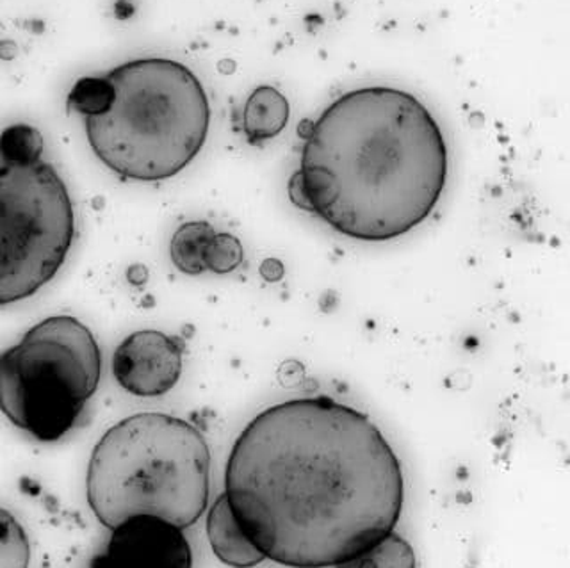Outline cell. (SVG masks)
Segmentation results:
<instances>
[{
    "instance_id": "7",
    "label": "cell",
    "mask_w": 570,
    "mask_h": 568,
    "mask_svg": "<svg viewBox=\"0 0 570 568\" xmlns=\"http://www.w3.org/2000/svg\"><path fill=\"white\" fill-rule=\"evenodd\" d=\"M184 344L160 330H138L116 347L112 376L138 398L168 394L183 376Z\"/></svg>"
},
{
    "instance_id": "4",
    "label": "cell",
    "mask_w": 570,
    "mask_h": 568,
    "mask_svg": "<svg viewBox=\"0 0 570 568\" xmlns=\"http://www.w3.org/2000/svg\"><path fill=\"white\" fill-rule=\"evenodd\" d=\"M106 79L115 98L85 118L86 138L102 165L127 180L159 183L191 165L210 127L209 98L183 62L134 59Z\"/></svg>"
},
{
    "instance_id": "13",
    "label": "cell",
    "mask_w": 570,
    "mask_h": 568,
    "mask_svg": "<svg viewBox=\"0 0 570 568\" xmlns=\"http://www.w3.org/2000/svg\"><path fill=\"white\" fill-rule=\"evenodd\" d=\"M115 91L106 77H82L68 94L67 106L70 111L89 118L106 112L111 106Z\"/></svg>"
},
{
    "instance_id": "1",
    "label": "cell",
    "mask_w": 570,
    "mask_h": 568,
    "mask_svg": "<svg viewBox=\"0 0 570 568\" xmlns=\"http://www.w3.org/2000/svg\"><path fill=\"white\" fill-rule=\"evenodd\" d=\"M225 498L266 560L337 567L391 535L400 458L365 413L316 395L257 413L228 454Z\"/></svg>"
},
{
    "instance_id": "14",
    "label": "cell",
    "mask_w": 570,
    "mask_h": 568,
    "mask_svg": "<svg viewBox=\"0 0 570 568\" xmlns=\"http://www.w3.org/2000/svg\"><path fill=\"white\" fill-rule=\"evenodd\" d=\"M31 543L22 526L0 508V568H29Z\"/></svg>"
},
{
    "instance_id": "6",
    "label": "cell",
    "mask_w": 570,
    "mask_h": 568,
    "mask_svg": "<svg viewBox=\"0 0 570 568\" xmlns=\"http://www.w3.org/2000/svg\"><path fill=\"white\" fill-rule=\"evenodd\" d=\"M73 239L76 213L56 168L0 150V306L23 302L53 281Z\"/></svg>"
},
{
    "instance_id": "10",
    "label": "cell",
    "mask_w": 570,
    "mask_h": 568,
    "mask_svg": "<svg viewBox=\"0 0 570 568\" xmlns=\"http://www.w3.org/2000/svg\"><path fill=\"white\" fill-rule=\"evenodd\" d=\"M289 102L273 86H258L243 109V130L252 145L273 139L289 121Z\"/></svg>"
},
{
    "instance_id": "15",
    "label": "cell",
    "mask_w": 570,
    "mask_h": 568,
    "mask_svg": "<svg viewBox=\"0 0 570 568\" xmlns=\"http://www.w3.org/2000/svg\"><path fill=\"white\" fill-rule=\"evenodd\" d=\"M43 136L31 125H11L0 134V150L18 160H38L43 156Z\"/></svg>"
},
{
    "instance_id": "2",
    "label": "cell",
    "mask_w": 570,
    "mask_h": 568,
    "mask_svg": "<svg viewBox=\"0 0 570 568\" xmlns=\"http://www.w3.org/2000/svg\"><path fill=\"white\" fill-rule=\"evenodd\" d=\"M448 175L444 134L428 107L403 89L370 86L308 124L289 196L341 236L385 243L432 216Z\"/></svg>"
},
{
    "instance_id": "5",
    "label": "cell",
    "mask_w": 570,
    "mask_h": 568,
    "mask_svg": "<svg viewBox=\"0 0 570 568\" xmlns=\"http://www.w3.org/2000/svg\"><path fill=\"white\" fill-rule=\"evenodd\" d=\"M102 378V351L73 315H52L0 351V412L40 442L76 427Z\"/></svg>"
},
{
    "instance_id": "12",
    "label": "cell",
    "mask_w": 570,
    "mask_h": 568,
    "mask_svg": "<svg viewBox=\"0 0 570 568\" xmlns=\"http://www.w3.org/2000/svg\"><path fill=\"white\" fill-rule=\"evenodd\" d=\"M335 568H417L415 552L401 535L394 533Z\"/></svg>"
},
{
    "instance_id": "3",
    "label": "cell",
    "mask_w": 570,
    "mask_h": 568,
    "mask_svg": "<svg viewBox=\"0 0 570 568\" xmlns=\"http://www.w3.org/2000/svg\"><path fill=\"white\" fill-rule=\"evenodd\" d=\"M86 493L95 517L111 531L139 516L191 528L209 505L207 440L191 422L168 413L121 419L94 448Z\"/></svg>"
},
{
    "instance_id": "16",
    "label": "cell",
    "mask_w": 570,
    "mask_h": 568,
    "mask_svg": "<svg viewBox=\"0 0 570 568\" xmlns=\"http://www.w3.org/2000/svg\"><path fill=\"white\" fill-rule=\"evenodd\" d=\"M245 261V248L240 241L227 232H216V236L210 241L207 257H205V267L207 272L216 275H227L236 272L237 267Z\"/></svg>"
},
{
    "instance_id": "9",
    "label": "cell",
    "mask_w": 570,
    "mask_h": 568,
    "mask_svg": "<svg viewBox=\"0 0 570 568\" xmlns=\"http://www.w3.org/2000/svg\"><path fill=\"white\" fill-rule=\"evenodd\" d=\"M207 538L216 558L227 567L254 568L266 560L240 528L225 493L210 507L207 516Z\"/></svg>"
},
{
    "instance_id": "8",
    "label": "cell",
    "mask_w": 570,
    "mask_h": 568,
    "mask_svg": "<svg viewBox=\"0 0 570 568\" xmlns=\"http://www.w3.org/2000/svg\"><path fill=\"white\" fill-rule=\"evenodd\" d=\"M91 568H193L191 546L183 529L166 520L132 517L112 529Z\"/></svg>"
},
{
    "instance_id": "11",
    "label": "cell",
    "mask_w": 570,
    "mask_h": 568,
    "mask_svg": "<svg viewBox=\"0 0 570 568\" xmlns=\"http://www.w3.org/2000/svg\"><path fill=\"white\" fill-rule=\"evenodd\" d=\"M214 236L216 231L210 223L189 222L180 225L169 243V257L178 272L189 276L207 273L205 257Z\"/></svg>"
}]
</instances>
